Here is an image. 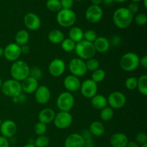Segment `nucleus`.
<instances>
[{
	"label": "nucleus",
	"mask_w": 147,
	"mask_h": 147,
	"mask_svg": "<svg viewBox=\"0 0 147 147\" xmlns=\"http://www.w3.org/2000/svg\"><path fill=\"white\" fill-rule=\"evenodd\" d=\"M134 20V14L126 7H120L114 11L113 21L119 29H126L131 25Z\"/></svg>",
	"instance_id": "obj_1"
},
{
	"label": "nucleus",
	"mask_w": 147,
	"mask_h": 147,
	"mask_svg": "<svg viewBox=\"0 0 147 147\" xmlns=\"http://www.w3.org/2000/svg\"><path fill=\"white\" fill-rule=\"evenodd\" d=\"M30 66L23 60H17L14 62L10 67V74L14 80L22 82L29 77Z\"/></svg>",
	"instance_id": "obj_2"
},
{
	"label": "nucleus",
	"mask_w": 147,
	"mask_h": 147,
	"mask_svg": "<svg viewBox=\"0 0 147 147\" xmlns=\"http://www.w3.org/2000/svg\"><path fill=\"white\" fill-rule=\"evenodd\" d=\"M75 51L79 58L83 60H88L90 58H93L96 53V49L93 43L85 40L76 43Z\"/></svg>",
	"instance_id": "obj_3"
},
{
	"label": "nucleus",
	"mask_w": 147,
	"mask_h": 147,
	"mask_svg": "<svg viewBox=\"0 0 147 147\" xmlns=\"http://www.w3.org/2000/svg\"><path fill=\"white\" fill-rule=\"evenodd\" d=\"M140 57L136 53L129 52L123 55L120 60L121 67L124 71L132 72L139 66Z\"/></svg>",
	"instance_id": "obj_4"
},
{
	"label": "nucleus",
	"mask_w": 147,
	"mask_h": 147,
	"mask_svg": "<svg viewBox=\"0 0 147 147\" xmlns=\"http://www.w3.org/2000/svg\"><path fill=\"white\" fill-rule=\"evenodd\" d=\"M1 90L3 94L8 97H11V98L17 97L22 93L21 82L14 79H9L2 83Z\"/></svg>",
	"instance_id": "obj_5"
},
{
	"label": "nucleus",
	"mask_w": 147,
	"mask_h": 147,
	"mask_svg": "<svg viewBox=\"0 0 147 147\" xmlns=\"http://www.w3.org/2000/svg\"><path fill=\"white\" fill-rule=\"evenodd\" d=\"M57 22L63 27H73L76 21V14L72 9H61L56 17Z\"/></svg>",
	"instance_id": "obj_6"
},
{
	"label": "nucleus",
	"mask_w": 147,
	"mask_h": 147,
	"mask_svg": "<svg viewBox=\"0 0 147 147\" xmlns=\"http://www.w3.org/2000/svg\"><path fill=\"white\" fill-rule=\"evenodd\" d=\"M56 103L60 111L70 112L74 106L75 98L71 93L65 91L59 95Z\"/></svg>",
	"instance_id": "obj_7"
},
{
	"label": "nucleus",
	"mask_w": 147,
	"mask_h": 147,
	"mask_svg": "<svg viewBox=\"0 0 147 147\" xmlns=\"http://www.w3.org/2000/svg\"><path fill=\"white\" fill-rule=\"evenodd\" d=\"M68 68L71 75L78 78L86 76L88 72L86 62L79 57L73 58L69 62Z\"/></svg>",
	"instance_id": "obj_8"
},
{
	"label": "nucleus",
	"mask_w": 147,
	"mask_h": 147,
	"mask_svg": "<svg viewBox=\"0 0 147 147\" xmlns=\"http://www.w3.org/2000/svg\"><path fill=\"white\" fill-rule=\"evenodd\" d=\"M56 128L59 129H65L73 123V116L70 112L60 111L55 114L53 120Z\"/></svg>",
	"instance_id": "obj_9"
},
{
	"label": "nucleus",
	"mask_w": 147,
	"mask_h": 147,
	"mask_svg": "<svg viewBox=\"0 0 147 147\" xmlns=\"http://www.w3.org/2000/svg\"><path fill=\"white\" fill-rule=\"evenodd\" d=\"M109 107L113 109H119L123 108L126 103V97L120 91H114L111 93L107 98Z\"/></svg>",
	"instance_id": "obj_10"
},
{
	"label": "nucleus",
	"mask_w": 147,
	"mask_h": 147,
	"mask_svg": "<svg viewBox=\"0 0 147 147\" xmlns=\"http://www.w3.org/2000/svg\"><path fill=\"white\" fill-rule=\"evenodd\" d=\"M86 19L88 22L91 24L98 23L102 19L103 15V11L100 6L90 5L86 11Z\"/></svg>",
	"instance_id": "obj_11"
},
{
	"label": "nucleus",
	"mask_w": 147,
	"mask_h": 147,
	"mask_svg": "<svg viewBox=\"0 0 147 147\" xmlns=\"http://www.w3.org/2000/svg\"><path fill=\"white\" fill-rule=\"evenodd\" d=\"M80 92L86 98H92L97 94L98 86L91 79H86L80 85Z\"/></svg>",
	"instance_id": "obj_12"
},
{
	"label": "nucleus",
	"mask_w": 147,
	"mask_h": 147,
	"mask_svg": "<svg viewBox=\"0 0 147 147\" xmlns=\"http://www.w3.org/2000/svg\"><path fill=\"white\" fill-rule=\"evenodd\" d=\"M21 54V47L15 42L9 43L4 49V56L8 61H17Z\"/></svg>",
	"instance_id": "obj_13"
},
{
	"label": "nucleus",
	"mask_w": 147,
	"mask_h": 147,
	"mask_svg": "<svg viewBox=\"0 0 147 147\" xmlns=\"http://www.w3.org/2000/svg\"><path fill=\"white\" fill-rule=\"evenodd\" d=\"M66 64L64 60L60 58H55L50 62L48 67L50 74L53 77H60L65 73Z\"/></svg>",
	"instance_id": "obj_14"
},
{
	"label": "nucleus",
	"mask_w": 147,
	"mask_h": 147,
	"mask_svg": "<svg viewBox=\"0 0 147 147\" xmlns=\"http://www.w3.org/2000/svg\"><path fill=\"white\" fill-rule=\"evenodd\" d=\"M17 124L12 120L4 121L0 125V131L1 135L7 139H11L15 135L17 132Z\"/></svg>",
	"instance_id": "obj_15"
},
{
	"label": "nucleus",
	"mask_w": 147,
	"mask_h": 147,
	"mask_svg": "<svg viewBox=\"0 0 147 147\" xmlns=\"http://www.w3.org/2000/svg\"><path fill=\"white\" fill-rule=\"evenodd\" d=\"M24 23L25 27L31 31L39 30L41 26V20L39 16L32 12H28L24 15Z\"/></svg>",
	"instance_id": "obj_16"
},
{
	"label": "nucleus",
	"mask_w": 147,
	"mask_h": 147,
	"mask_svg": "<svg viewBox=\"0 0 147 147\" xmlns=\"http://www.w3.org/2000/svg\"><path fill=\"white\" fill-rule=\"evenodd\" d=\"M34 98L39 104H46L51 98V93L49 88L46 86H39L34 92Z\"/></svg>",
	"instance_id": "obj_17"
},
{
	"label": "nucleus",
	"mask_w": 147,
	"mask_h": 147,
	"mask_svg": "<svg viewBox=\"0 0 147 147\" xmlns=\"http://www.w3.org/2000/svg\"><path fill=\"white\" fill-rule=\"evenodd\" d=\"M63 85L66 90L71 93V92H76L80 90L81 83L79 80V78L73 75H69L65 78L63 80Z\"/></svg>",
	"instance_id": "obj_18"
},
{
	"label": "nucleus",
	"mask_w": 147,
	"mask_h": 147,
	"mask_svg": "<svg viewBox=\"0 0 147 147\" xmlns=\"http://www.w3.org/2000/svg\"><path fill=\"white\" fill-rule=\"evenodd\" d=\"M65 147H84V139L80 134L73 133L65 139Z\"/></svg>",
	"instance_id": "obj_19"
},
{
	"label": "nucleus",
	"mask_w": 147,
	"mask_h": 147,
	"mask_svg": "<svg viewBox=\"0 0 147 147\" xmlns=\"http://www.w3.org/2000/svg\"><path fill=\"white\" fill-rule=\"evenodd\" d=\"M21 86L22 92H24L27 94H31V93H34L38 88V80L29 76L22 81Z\"/></svg>",
	"instance_id": "obj_20"
},
{
	"label": "nucleus",
	"mask_w": 147,
	"mask_h": 147,
	"mask_svg": "<svg viewBox=\"0 0 147 147\" xmlns=\"http://www.w3.org/2000/svg\"><path fill=\"white\" fill-rule=\"evenodd\" d=\"M129 139L123 133H115L111 136L110 144L113 147H126Z\"/></svg>",
	"instance_id": "obj_21"
},
{
	"label": "nucleus",
	"mask_w": 147,
	"mask_h": 147,
	"mask_svg": "<svg viewBox=\"0 0 147 147\" xmlns=\"http://www.w3.org/2000/svg\"><path fill=\"white\" fill-rule=\"evenodd\" d=\"M93 44L96 51L100 53H104L109 51L111 46L109 40L105 37H98Z\"/></svg>",
	"instance_id": "obj_22"
},
{
	"label": "nucleus",
	"mask_w": 147,
	"mask_h": 147,
	"mask_svg": "<svg viewBox=\"0 0 147 147\" xmlns=\"http://www.w3.org/2000/svg\"><path fill=\"white\" fill-rule=\"evenodd\" d=\"M55 116V112L53 109L50 108H46L42 109L38 114V120L41 123L47 125L53 121Z\"/></svg>",
	"instance_id": "obj_23"
},
{
	"label": "nucleus",
	"mask_w": 147,
	"mask_h": 147,
	"mask_svg": "<svg viewBox=\"0 0 147 147\" xmlns=\"http://www.w3.org/2000/svg\"><path fill=\"white\" fill-rule=\"evenodd\" d=\"M91 99V105L96 110H102L107 106V98L103 95L96 94Z\"/></svg>",
	"instance_id": "obj_24"
},
{
	"label": "nucleus",
	"mask_w": 147,
	"mask_h": 147,
	"mask_svg": "<svg viewBox=\"0 0 147 147\" xmlns=\"http://www.w3.org/2000/svg\"><path fill=\"white\" fill-rule=\"evenodd\" d=\"M47 39L53 44H60L65 39V35L61 30L55 29L49 32Z\"/></svg>",
	"instance_id": "obj_25"
},
{
	"label": "nucleus",
	"mask_w": 147,
	"mask_h": 147,
	"mask_svg": "<svg viewBox=\"0 0 147 147\" xmlns=\"http://www.w3.org/2000/svg\"><path fill=\"white\" fill-rule=\"evenodd\" d=\"M89 131L93 136H101L105 133V127L103 123L98 121L92 122L89 127Z\"/></svg>",
	"instance_id": "obj_26"
},
{
	"label": "nucleus",
	"mask_w": 147,
	"mask_h": 147,
	"mask_svg": "<svg viewBox=\"0 0 147 147\" xmlns=\"http://www.w3.org/2000/svg\"><path fill=\"white\" fill-rule=\"evenodd\" d=\"M83 34L84 32L81 28L78 27H72L69 30L68 38L73 40L74 42L78 43L83 40Z\"/></svg>",
	"instance_id": "obj_27"
},
{
	"label": "nucleus",
	"mask_w": 147,
	"mask_h": 147,
	"mask_svg": "<svg viewBox=\"0 0 147 147\" xmlns=\"http://www.w3.org/2000/svg\"><path fill=\"white\" fill-rule=\"evenodd\" d=\"M30 40V34L25 30H21L17 32L15 35V43L20 46L27 45Z\"/></svg>",
	"instance_id": "obj_28"
},
{
	"label": "nucleus",
	"mask_w": 147,
	"mask_h": 147,
	"mask_svg": "<svg viewBox=\"0 0 147 147\" xmlns=\"http://www.w3.org/2000/svg\"><path fill=\"white\" fill-rule=\"evenodd\" d=\"M139 93L143 96H146L147 95V76L143 75L137 78V87Z\"/></svg>",
	"instance_id": "obj_29"
},
{
	"label": "nucleus",
	"mask_w": 147,
	"mask_h": 147,
	"mask_svg": "<svg viewBox=\"0 0 147 147\" xmlns=\"http://www.w3.org/2000/svg\"><path fill=\"white\" fill-rule=\"evenodd\" d=\"M113 114H114L113 109L109 106H106L104 109L100 110V118L103 121H109L113 117Z\"/></svg>",
	"instance_id": "obj_30"
},
{
	"label": "nucleus",
	"mask_w": 147,
	"mask_h": 147,
	"mask_svg": "<svg viewBox=\"0 0 147 147\" xmlns=\"http://www.w3.org/2000/svg\"><path fill=\"white\" fill-rule=\"evenodd\" d=\"M46 7L52 12H58L62 9L60 0H47Z\"/></svg>",
	"instance_id": "obj_31"
},
{
	"label": "nucleus",
	"mask_w": 147,
	"mask_h": 147,
	"mask_svg": "<svg viewBox=\"0 0 147 147\" xmlns=\"http://www.w3.org/2000/svg\"><path fill=\"white\" fill-rule=\"evenodd\" d=\"M105 78H106V73L103 69L98 68L92 73L91 80L96 83L102 82L104 80Z\"/></svg>",
	"instance_id": "obj_32"
},
{
	"label": "nucleus",
	"mask_w": 147,
	"mask_h": 147,
	"mask_svg": "<svg viewBox=\"0 0 147 147\" xmlns=\"http://www.w3.org/2000/svg\"><path fill=\"white\" fill-rule=\"evenodd\" d=\"M61 47L65 52L67 53H70V52L75 50L76 43L74 42L73 40H70V38H65L61 43Z\"/></svg>",
	"instance_id": "obj_33"
},
{
	"label": "nucleus",
	"mask_w": 147,
	"mask_h": 147,
	"mask_svg": "<svg viewBox=\"0 0 147 147\" xmlns=\"http://www.w3.org/2000/svg\"><path fill=\"white\" fill-rule=\"evenodd\" d=\"M50 144V139L45 135L38 136L34 139V144L36 147H47Z\"/></svg>",
	"instance_id": "obj_34"
},
{
	"label": "nucleus",
	"mask_w": 147,
	"mask_h": 147,
	"mask_svg": "<svg viewBox=\"0 0 147 147\" xmlns=\"http://www.w3.org/2000/svg\"><path fill=\"white\" fill-rule=\"evenodd\" d=\"M86 65L88 71L93 72L96 70H97V69H98L99 67H100V63H99V61L97 59L94 58V57L86 60Z\"/></svg>",
	"instance_id": "obj_35"
},
{
	"label": "nucleus",
	"mask_w": 147,
	"mask_h": 147,
	"mask_svg": "<svg viewBox=\"0 0 147 147\" xmlns=\"http://www.w3.org/2000/svg\"><path fill=\"white\" fill-rule=\"evenodd\" d=\"M29 76L32 78H34L35 80H39L42 77V70H41L40 67H36V66L30 67Z\"/></svg>",
	"instance_id": "obj_36"
},
{
	"label": "nucleus",
	"mask_w": 147,
	"mask_h": 147,
	"mask_svg": "<svg viewBox=\"0 0 147 147\" xmlns=\"http://www.w3.org/2000/svg\"><path fill=\"white\" fill-rule=\"evenodd\" d=\"M47 127L46 124L41 123L39 121L35 124L34 127V131L37 136H42V135H45V134L47 132Z\"/></svg>",
	"instance_id": "obj_37"
},
{
	"label": "nucleus",
	"mask_w": 147,
	"mask_h": 147,
	"mask_svg": "<svg viewBox=\"0 0 147 147\" xmlns=\"http://www.w3.org/2000/svg\"><path fill=\"white\" fill-rule=\"evenodd\" d=\"M125 86L128 90H133L137 87V78L129 77L125 81Z\"/></svg>",
	"instance_id": "obj_38"
},
{
	"label": "nucleus",
	"mask_w": 147,
	"mask_h": 147,
	"mask_svg": "<svg viewBox=\"0 0 147 147\" xmlns=\"http://www.w3.org/2000/svg\"><path fill=\"white\" fill-rule=\"evenodd\" d=\"M97 37V34H96V32L94 30H87V31L85 32L84 34H83V40H86V41L88 42H90L92 43L96 40Z\"/></svg>",
	"instance_id": "obj_39"
},
{
	"label": "nucleus",
	"mask_w": 147,
	"mask_h": 147,
	"mask_svg": "<svg viewBox=\"0 0 147 147\" xmlns=\"http://www.w3.org/2000/svg\"><path fill=\"white\" fill-rule=\"evenodd\" d=\"M135 23L139 26H144L147 23V16L144 13L138 14L136 17H134Z\"/></svg>",
	"instance_id": "obj_40"
},
{
	"label": "nucleus",
	"mask_w": 147,
	"mask_h": 147,
	"mask_svg": "<svg viewBox=\"0 0 147 147\" xmlns=\"http://www.w3.org/2000/svg\"><path fill=\"white\" fill-rule=\"evenodd\" d=\"M136 139V142L138 144H144L147 143V136L145 133L143 132H140V133L137 134L135 137Z\"/></svg>",
	"instance_id": "obj_41"
},
{
	"label": "nucleus",
	"mask_w": 147,
	"mask_h": 147,
	"mask_svg": "<svg viewBox=\"0 0 147 147\" xmlns=\"http://www.w3.org/2000/svg\"><path fill=\"white\" fill-rule=\"evenodd\" d=\"M62 9H71L74 4V0H60Z\"/></svg>",
	"instance_id": "obj_42"
},
{
	"label": "nucleus",
	"mask_w": 147,
	"mask_h": 147,
	"mask_svg": "<svg viewBox=\"0 0 147 147\" xmlns=\"http://www.w3.org/2000/svg\"><path fill=\"white\" fill-rule=\"evenodd\" d=\"M128 9L129 10L131 13L132 14H134L138 12L139 9V4L137 3H134V2H131L130 4L129 5V7H127Z\"/></svg>",
	"instance_id": "obj_43"
},
{
	"label": "nucleus",
	"mask_w": 147,
	"mask_h": 147,
	"mask_svg": "<svg viewBox=\"0 0 147 147\" xmlns=\"http://www.w3.org/2000/svg\"><path fill=\"white\" fill-rule=\"evenodd\" d=\"M80 136L83 137V139L85 140H87V139H93V135L90 133V131H89V129H85L83 131L81 132V134H80Z\"/></svg>",
	"instance_id": "obj_44"
},
{
	"label": "nucleus",
	"mask_w": 147,
	"mask_h": 147,
	"mask_svg": "<svg viewBox=\"0 0 147 147\" xmlns=\"http://www.w3.org/2000/svg\"><path fill=\"white\" fill-rule=\"evenodd\" d=\"M9 141L6 137L0 136V147H9Z\"/></svg>",
	"instance_id": "obj_45"
},
{
	"label": "nucleus",
	"mask_w": 147,
	"mask_h": 147,
	"mask_svg": "<svg viewBox=\"0 0 147 147\" xmlns=\"http://www.w3.org/2000/svg\"><path fill=\"white\" fill-rule=\"evenodd\" d=\"M111 43L113 46H119L121 43V39L119 36L114 35L111 39Z\"/></svg>",
	"instance_id": "obj_46"
},
{
	"label": "nucleus",
	"mask_w": 147,
	"mask_h": 147,
	"mask_svg": "<svg viewBox=\"0 0 147 147\" xmlns=\"http://www.w3.org/2000/svg\"><path fill=\"white\" fill-rule=\"evenodd\" d=\"M96 143L93 139H87L84 141V147H95Z\"/></svg>",
	"instance_id": "obj_47"
},
{
	"label": "nucleus",
	"mask_w": 147,
	"mask_h": 147,
	"mask_svg": "<svg viewBox=\"0 0 147 147\" xmlns=\"http://www.w3.org/2000/svg\"><path fill=\"white\" fill-rule=\"evenodd\" d=\"M139 65H142L144 68H147V56L144 55L140 59Z\"/></svg>",
	"instance_id": "obj_48"
},
{
	"label": "nucleus",
	"mask_w": 147,
	"mask_h": 147,
	"mask_svg": "<svg viewBox=\"0 0 147 147\" xmlns=\"http://www.w3.org/2000/svg\"><path fill=\"white\" fill-rule=\"evenodd\" d=\"M21 47V53L22 54H27L30 52V48L27 45H24L20 46Z\"/></svg>",
	"instance_id": "obj_49"
},
{
	"label": "nucleus",
	"mask_w": 147,
	"mask_h": 147,
	"mask_svg": "<svg viewBox=\"0 0 147 147\" xmlns=\"http://www.w3.org/2000/svg\"><path fill=\"white\" fill-rule=\"evenodd\" d=\"M126 147H139V145L136 142H128Z\"/></svg>",
	"instance_id": "obj_50"
},
{
	"label": "nucleus",
	"mask_w": 147,
	"mask_h": 147,
	"mask_svg": "<svg viewBox=\"0 0 147 147\" xmlns=\"http://www.w3.org/2000/svg\"><path fill=\"white\" fill-rule=\"evenodd\" d=\"M17 97H18L19 103H20V102H21V103H23V102L25 101V100H26V96H24V94H22V93L20 95V96H17Z\"/></svg>",
	"instance_id": "obj_51"
},
{
	"label": "nucleus",
	"mask_w": 147,
	"mask_h": 147,
	"mask_svg": "<svg viewBox=\"0 0 147 147\" xmlns=\"http://www.w3.org/2000/svg\"><path fill=\"white\" fill-rule=\"evenodd\" d=\"M102 1H103V0H90V1H91L93 5H98V6H99L100 4H101Z\"/></svg>",
	"instance_id": "obj_52"
},
{
	"label": "nucleus",
	"mask_w": 147,
	"mask_h": 147,
	"mask_svg": "<svg viewBox=\"0 0 147 147\" xmlns=\"http://www.w3.org/2000/svg\"><path fill=\"white\" fill-rule=\"evenodd\" d=\"M113 0H103V1H102V3H103L104 5L109 6L113 3Z\"/></svg>",
	"instance_id": "obj_53"
},
{
	"label": "nucleus",
	"mask_w": 147,
	"mask_h": 147,
	"mask_svg": "<svg viewBox=\"0 0 147 147\" xmlns=\"http://www.w3.org/2000/svg\"><path fill=\"white\" fill-rule=\"evenodd\" d=\"M12 101H13V103H19L18 97H14V98H12Z\"/></svg>",
	"instance_id": "obj_54"
},
{
	"label": "nucleus",
	"mask_w": 147,
	"mask_h": 147,
	"mask_svg": "<svg viewBox=\"0 0 147 147\" xmlns=\"http://www.w3.org/2000/svg\"><path fill=\"white\" fill-rule=\"evenodd\" d=\"M4 56V49L1 47H0V57Z\"/></svg>",
	"instance_id": "obj_55"
},
{
	"label": "nucleus",
	"mask_w": 147,
	"mask_h": 147,
	"mask_svg": "<svg viewBox=\"0 0 147 147\" xmlns=\"http://www.w3.org/2000/svg\"><path fill=\"white\" fill-rule=\"evenodd\" d=\"M23 147H36L34 146V144H27L26 145H24Z\"/></svg>",
	"instance_id": "obj_56"
},
{
	"label": "nucleus",
	"mask_w": 147,
	"mask_h": 147,
	"mask_svg": "<svg viewBox=\"0 0 147 147\" xmlns=\"http://www.w3.org/2000/svg\"><path fill=\"white\" fill-rule=\"evenodd\" d=\"M126 1H127V0H113V1H116V2L118 3H123Z\"/></svg>",
	"instance_id": "obj_57"
},
{
	"label": "nucleus",
	"mask_w": 147,
	"mask_h": 147,
	"mask_svg": "<svg viewBox=\"0 0 147 147\" xmlns=\"http://www.w3.org/2000/svg\"><path fill=\"white\" fill-rule=\"evenodd\" d=\"M144 1V7H145V9H147V0H143Z\"/></svg>",
	"instance_id": "obj_58"
},
{
	"label": "nucleus",
	"mask_w": 147,
	"mask_h": 147,
	"mask_svg": "<svg viewBox=\"0 0 147 147\" xmlns=\"http://www.w3.org/2000/svg\"><path fill=\"white\" fill-rule=\"evenodd\" d=\"M141 1H142V0H131L132 2H134V3H138Z\"/></svg>",
	"instance_id": "obj_59"
},
{
	"label": "nucleus",
	"mask_w": 147,
	"mask_h": 147,
	"mask_svg": "<svg viewBox=\"0 0 147 147\" xmlns=\"http://www.w3.org/2000/svg\"><path fill=\"white\" fill-rule=\"evenodd\" d=\"M2 80H1V78H0V89H1V85H2Z\"/></svg>",
	"instance_id": "obj_60"
},
{
	"label": "nucleus",
	"mask_w": 147,
	"mask_h": 147,
	"mask_svg": "<svg viewBox=\"0 0 147 147\" xmlns=\"http://www.w3.org/2000/svg\"><path fill=\"white\" fill-rule=\"evenodd\" d=\"M142 147H147V143L144 144L142 145Z\"/></svg>",
	"instance_id": "obj_61"
},
{
	"label": "nucleus",
	"mask_w": 147,
	"mask_h": 147,
	"mask_svg": "<svg viewBox=\"0 0 147 147\" xmlns=\"http://www.w3.org/2000/svg\"><path fill=\"white\" fill-rule=\"evenodd\" d=\"M76 1H83V0H76Z\"/></svg>",
	"instance_id": "obj_62"
}]
</instances>
